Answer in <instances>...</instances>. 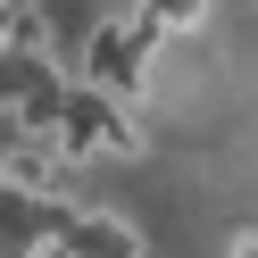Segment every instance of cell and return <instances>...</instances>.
Returning <instances> with one entry per match:
<instances>
[{
    "label": "cell",
    "mask_w": 258,
    "mask_h": 258,
    "mask_svg": "<svg viewBox=\"0 0 258 258\" xmlns=\"http://www.w3.org/2000/svg\"><path fill=\"white\" fill-rule=\"evenodd\" d=\"M225 258H258V233H233V250H225Z\"/></svg>",
    "instance_id": "1"
}]
</instances>
